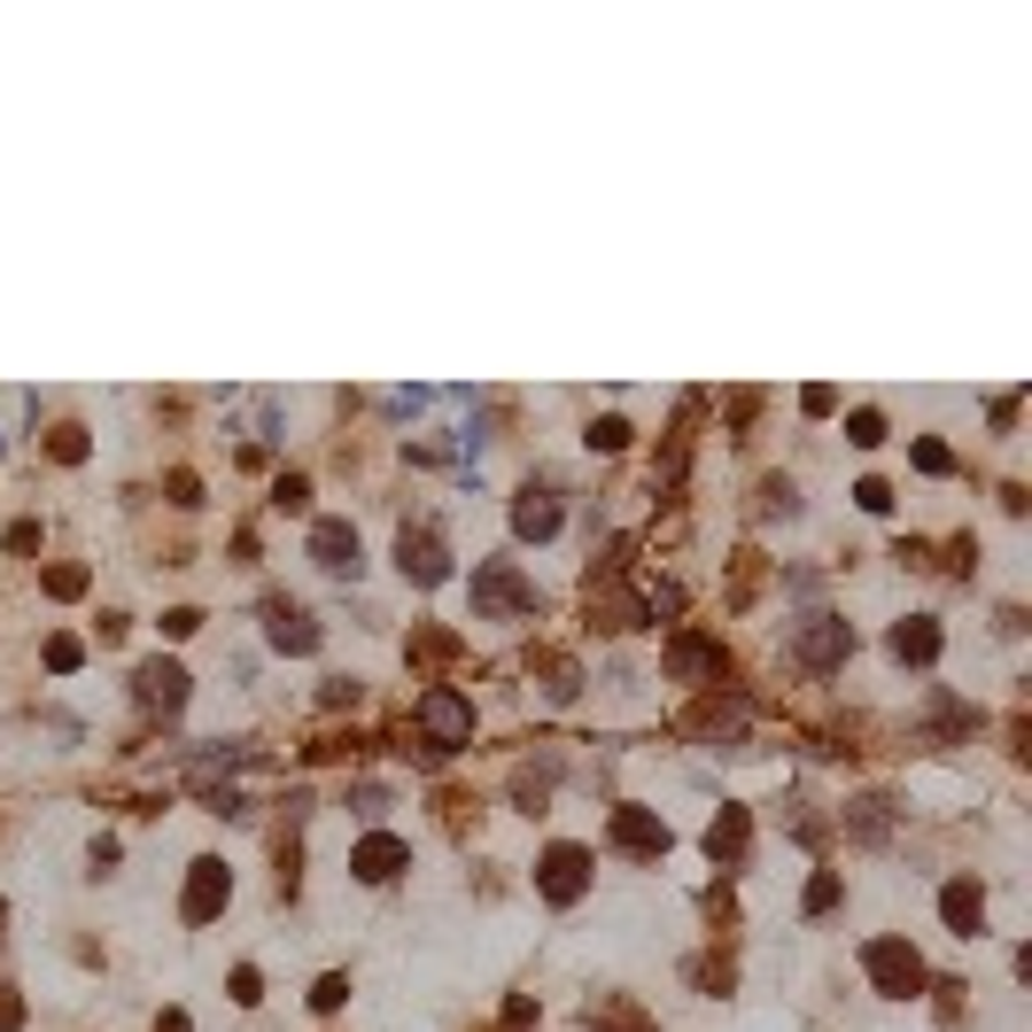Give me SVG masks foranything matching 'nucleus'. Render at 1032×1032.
<instances>
[{
  "label": "nucleus",
  "mask_w": 1032,
  "mask_h": 1032,
  "mask_svg": "<svg viewBox=\"0 0 1032 1032\" xmlns=\"http://www.w3.org/2000/svg\"><path fill=\"white\" fill-rule=\"evenodd\" d=\"M707 846H715V862H738V854H745V808H722L715 831H707Z\"/></svg>",
  "instance_id": "16"
},
{
  "label": "nucleus",
  "mask_w": 1032,
  "mask_h": 1032,
  "mask_svg": "<svg viewBox=\"0 0 1032 1032\" xmlns=\"http://www.w3.org/2000/svg\"><path fill=\"white\" fill-rule=\"evenodd\" d=\"M512 521H521V536H552V529H559V505L529 489V497H521V512H512Z\"/></svg>",
  "instance_id": "18"
},
{
  "label": "nucleus",
  "mask_w": 1032,
  "mask_h": 1032,
  "mask_svg": "<svg viewBox=\"0 0 1032 1032\" xmlns=\"http://www.w3.org/2000/svg\"><path fill=\"white\" fill-rule=\"evenodd\" d=\"M273 505H280V512H303V505H311V482H303V474H288V482L273 489Z\"/></svg>",
  "instance_id": "22"
},
{
  "label": "nucleus",
  "mask_w": 1032,
  "mask_h": 1032,
  "mask_svg": "<svg viewBox=\"0 0 1032 1032\" xmlns=\"http://www.w3.org/2000/svg\"><path fill=\"white\" fill-rule=\"evenodd\" d=\"M668 675H683V683H692V675H715V683H722V645L675 637V645H668Z\"/></svg>",
  "instance_id": "13"
},
{
  "label": "nucleus",
  "mask_w": 1032,
  "mask_h": 1032,
  "mask_svg": "<svg viewBox=\"0 0 1032 1032\" xmlns=\"http://www.w3.org/2000/svg\"><path fill=\"white\" fill-rule=\"evenodd\" d=\"M854 443H862V451L885 443V419H878V411H854Z\"/></svg>",
  "instance_id": "24"
},
{
  "label": "nucleus",
  "mask_w": 1032,
  "mask_h": 1032,
  "mask_svg": "<svg viewBox=\"0 0 1032 1032\" xmlns=\"http://www.w3.org/2000/svg\"><path fill=\"white\" fill-rule=\"evenodd\" d=\"M341 1001H350V978H318L311 986V1009H341Z\"/></svg>",
  "instance_id": "23"
},
{
  "label": "nucleus",
  "mask_w": 1032,
  "mask_h": 1032,
  "mask_svg": "<svg viewBox=\"0 0 1032 1032\" xmlns=\"http://www.w3.org/2000/svg\"><path fill=\"white\" fill-rule=\"evenodd\" d=\"M474 614H536V582L512 567V559H482L474 567Z\"/></svg>",
  "instance_id": "1"
},
{
  "label": "nucleus",
  "mask_w": 1032,
  "mask_h": 1032,
  "mask_svg": "<svg viewBox=\"0 0 1032 1032\" xmlns=\"http://www.w3.org/2000/svg\"><path fill=\"white\" fill-rule=\"evenodd\" d=\"M831 901H838V878H831V870H823V878H815V885H808V916H823V908H831Z\"/></svg>",
  "instance_id": "26"
},
{
  "label": "nucleus",
  "mask_w": 1032,
  "mask_h": 1032,
  "mask_svg": "<svg viewBox=\"0 0 1032 1032\" xmlns=\"http://www.w3.org/2000/svg\"><path fill=\"white\" fill-rule=\"evenodd\" d=\"M140 699L163 707V715H179V707H187V668H179V660H148V668H140Z\"/></svg>",
  "instance_id": "11"
},
{
  "label": "nucleus",
  "mask_w": 1032,
  "mask_h": 1032,
  "mask_svg": "<svg viewBox=\"0 0 1032 1032\" xmlns=\"http://www.w3.org/2000/svg\"><path fill=\"white\" fill-rule=\"evenodd\" d=\"M893 652H901V660H916V668H924V660H931V652H939V629H931V614H908V622H901V629H893Z\"/></svg>",
  "instance_id": "15"
},
{
  "label": "nucleus",
  "mask_w": 1032,
  "mask_h": 1032,
  "mask_svg": "<svg viewBox=\"0 0 1032 1032\" xmlns=\"http://www.w3.org/2000/svg\"><path fill=\"white\" fill-rule=\"evenodd\" d=\"M419 722L436 730V738H443V753H451V745H466V738H474V699H466V692H451V683H436V692L419 699Z\"/></svg>",
  "instance_id": "4"
},
{
  "label": "nucleus",
  "mask_w": 1032,
  "mask_h": 1032,
  "mask_svg": "<svg viewBox=\"0 0 1032 1032\" xmlns=\"http://www.w3.org/2000/svg\"><path fill=\"white\" fill-rule=\"evenodd\" d=\"M939 908H948V924H955L963 939L986 924V901H978V885H948V901H939Z\"/></svg>",
  "instance_id": "17"
},
{
  "label": "nucleus",
  "mask_w": 1032,
  "mask_h": 1032,
  "mask_svg": "<svg viewBox=\"0 0 1032 1032\" xmlns=\"http://www.w3.org/2000/svg\"><path fill=\"white\" fill-rule=\"evenodd\" d=\"M544 692H552V699L575 692V660H567V652H544Z\"/></svg>",
  "instance_id": "20"
},
{
  "label": "nucleus",
  "mask_w": 1032,
  "mask_h": 1032,
  "mask_svg": "<svg viewBox=\"0 0 1032 1032\" xmlns=\"http://www.w3.org/2000/svg\"><path fill=\"white\" fill-rule=\"evenodd\" d=\"M9 1024H24V1001H16V986H0V1032Z\"/></svg>",
  "instance_id": "29"
},
{
  "label": "nucleus",
  "mask_w": 1032,
  "mask_h": 1032,
  "mask_svg": "<svg viewBox=\"0 0 1032 1032\" xmlns=\"http://www.w3.org/2000/svg\"><path fill=\"white\" fill-rule=\"evenodd\" d=\"M47 590H55V598H78V590H85V567H55Z\"/></svg>",
  "instance_id": "25"
},
{
  "label": "nucleus",
  "mask_w": 1032,
  "mask_h": 1032,
  "mask_svg": "<svg viewBox=\"0 0 1032 1032\" xmlns=\"http://www.w3.org/2000/svg\"><path fill=\"white\" fill-rule=\"evenodd\" d=\"M47 451H55L62 466H78V459H85V427H70V419H62L55 436H47Z\"/></svg>",
  "instance_id": "19"
},
{
  "label": "nucleus",
  "mask_w": 1032,
  "mask_h": 1032,
  "mask_svg": "<svg viewBox=\"0 0 1032 1032\" xmlns=\"http://www.w3.org/2000/svg\"><path fill=\"white\" fill-rule=\"evenodd\" d=\"M265 629H273L280 652H318V629H311V614L295 598H265Z\"/></svg>",
  "instance_id": "6"
},
{
  "label": "nucleus",
  "mask_w": 1032,
  "mask_h": 1032,
  "mask_svg": "<svg viewBox=\"0 0 1032 1032\" xmlns=\"http://www.w3.org/2000/svg\"><path fill=\"white\" fill-rule=\"evenodd\" d=\"M396 567H404L411 582H443V575H451V552H443V529H427V521L411 529V521H404V536H396Z\"/></svg>",
  "instance_id": "3"
},
{
  "label": "nucleus",
  "mask_w": 1032,
  "mask_h": 1032,
  "mask_svg": "<svg viewBox=\"0 0 1032 1032\" xmlns=\"http://www.w3.org/2000/svg\"><path fill=\"white\" fill-rule=\"evenodd\" d=\"M614 846L629 854H668V823L652 808H614Z\"/></svg>",
  "instance_id": "9"
},
{
  "label": "nucleus",
  "mask_w": 1032,
  "mask_h": 1032,
  "mask_svg": "<svg viewBox=\"0 0 1032 1032\" xmlns=\"http://www.w3.org/2000/svg\"><path fill=\"white\" fill-rule=\"evenodd\" d=\"M311 559H318L326 575H358V529H350V521H318V529H311Z\"/></svg>",
  "instance_id": "7"
},
{
  "label": "nucleus",
  "mask_w": 1032,
  "mask_h": 1032,
  "mask_svg": "<svg viewBox=\"0 0 1032 1032\" xmlns=\"http://www.w3.org/2000/svg\"><path fill=\"white\" fill-rule=\"evenodd\" d=\"M404 862H411V854H404V838H389V831H381V838H366V846L350 854V870H358L366 885H389Z\"/></svg>",
  "instance_id": "12"
},
{
  "label": "nucleus",
  "mask_w": 1032,
  "mask_h": 1032,
  "mask_svg": "<svg viewBox=\"0 0 1032 1032\" xmlns=\"http://www.w3.org/2000/svg\"><path fill=\"white\" fill-rule=\"evenodd\" d=\"M536 885H544V901H582V885H590V854L582 846H552L544 854V870H536Z\"/></svg>",
  "instance_id": "5"
},
{
  "label": "nucleus",
  "mask_w": 1032,
  "mask_h": 1032,
  "mask_svg": "<svg viewBox=\"0 0 1032 1032\" xmlns=\"http://www.w3.org/2000/svg\"><path fill=\"white\" fill-rule=\"evenodd\" d=\"M590 443L598 451H622L629 443V419H590Z\"/></svg>",
  "instance_id": "21"
},
{
  "label": "nucleus",
  "mask_w": 1032,
  "mask_h": 1032,
  "mask_svg": "<svg viewBox=\"0 0 1032 1032\" xmlns=\"http://www.w3.org/2000/svg\"><path fill=\"white\" fill-rule=\"evenodd\" d=\"M862 963H870V978L885 986V994H916L924 986V963H916V948H908V939H870V948H862Z\"/></svg>",
  "instance_id": "2"
},
{
  "label": "nucleus",
  "mask_w": 1032,
  "mask_h": 1032,
  "mask_svg": "<svg viewBox=\"0 0 1032 1032\" xmlns=\"http://www.w3.org/2000/svg\"><path fill=\"white\" fill-rule=\"evenodd\" d=\"M838 652H854V629H846L838 614H808V629H800V660H815V668H831Z\"/></svg>",
  "instance_id": "8"
},
{
  "label": "nucleus",
  "mask_w": 1032,
  "mask_h": 1032,
  "mask_svg": "<svg viewBox=\"0 0 1032 1032\" xmlns=\"http://www.w3.org/2000/svg\"><path fill=\"white\" fill-rule=\"evenodd\" d=\"M916 466H924V474H948L955 459H948V451H939V443H916Z\"/></svg>",
  "instance_id": "28"
},
{
  "label": "nucleus",
  "mask_w": 1032,
  "mask_h": 1032,
  "mask_svg": "<svg viewBox=\"0 0 1032 1032\" xmlns=\"http://www.w3.org/2000/svg\"><path fill=\"white\" fill-rule=\"evenodd\" d=\"M225 893H233L225 862H195V878H187V924H210L225 908Z\"/></svg>",
  "instance_id": "10"
},
{
  "label": "nucleus",
  "mask_w": 1032,
  "mask_h": 1032,
  "mask_svg": "<svg viewBox=\"0 0 1032 1032\" xmlns=\"http://www.w3.org/2000/svg\"><path fill=\"white\" fill-rule=\"evenodd\" d=\"M163 629H171V637H195V629H202V614H195V606H171V614H163Z\"/></svg>",
  "instance_id": "27"
},
{
  "label": "nucleus",
  "mask_w": 1032,
  "mask_h": 1032,
  "mask_svg": "<svg viewBox=\"0 0 1032 1032\" xmlns=\"http://www.w3.org/2000/svg\"><path fill=\"white\" fill-rule=\"evenodd\" d=\"M590 1024H598V1032H660V1024H652V1017H645L629 994H606V1001L590 1009Z\"/></svg>",
  "instance_id": "14"
}]
</instances>
